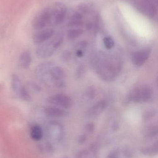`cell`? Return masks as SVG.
<instances>
[{
	"mask_svg": "<svg viewBox=\"0 0 158 158\" xmlns=\"http://www.w3.org/2000/svg\"><path fill=\"white\" fill-rule=\"evenodd\" d=\"M84 54V52L81 50H76V55L78 57H82Z\"/></svg>",
	"mask_w": 158,
	"mask_h": 158,
	"instance_id": "cell-33",
	"label": "cell"
},
{
	"mask_svg": "<svg viewBox=\"0 0 158 158\" xmlns=\"http://www.w3.org/2000/svg\"><path fill=\"white\" fill-rule=\"evenodd\" d=\"M119 128V125L118 124H117V123H114V124H113V125H112V129H113V130H114V131H117V130H118V129Z\"/></svg>",
	"mask_w": 158,
	"mask_h": 158,
	"instance_id": "cell-34",
	"label": "cell"
},
{
	"mask_svg": "<svg viewBox=\"0 0 158 158\" xmlns=\"http://www.w3.org/2000/svg\"><path fill=\"white\" fill-rule=\"evenodd\" d=\"M54 35V29L45 27L36 30L32 35V41L34 44L40 45L51 39Z\"/></svg>",
	"mask_w": 158,
	"mask_h": 158,
	"instance_id": "cell-7",
	"label": "cell"
},
{
	"mask_svg": "<svg viewBox=\"0 0 158 158\" xmlns=\"http://www.w3.org/2000/svg\"><path fill=\"white\" fill-rule=\"evenodd\" d=\"M151 51L149 49H144L133 53L132 60L134 64L137 66H141L149 58Z\"/></svg>",
	"mask_w": 158,
	"mask_h": 158,
	"instance_id": "cell-10",
	"label": "cell"
},
{
	"mask_svg": "<svg viewBox=\"0 0 158 158\" xmlns=\"http://www.w3.org/2000/svg\"><path fill=\"white\" fill-rule=\"evenodd\" d=\"M143 154L148 156H154L158 154V143L156 142L154 145L149 147L143 148L141 149Z\"/></svg>",
	"mask_w": 158,
	"mask_h": 158,
	"instance_id": "cell-17",
	"label": "cell"
},
{
	"mask_svg": "<svg viewBox=\"0 0 158 158\" xmlns=\"http://www.w3.org/2000/svg\"><path fill=\"white\" fill-rule=\"evenodd\" d=\"M42 110L46 116L55 118L64 117L67 114V112L66 110L55 106H44Z\"/></svg>",
	"mask_w": 158,
	"mask_h": 158,
	"instance_id": "cell-11",
	"label": "cell"
},
{
	"mask_svg": "<svg viewBox=\"0 0 158 158\" xmlns=\"http://www.w3.org/2000/svg\"><path fill=\"white\" fill-rule=\"evenodd\" d=\"M121 64V61L117 57H109L103 64H100V68H97L98 75L106 81H113L120 71Z\"/></svg>",
	"mask_w": 158,
	"mask_h": 158,
	"instance_id": "cell-2",
	"label": "cell"
},
{
	"mask_svg": "<svg viewBox=\"0 0 158 158\" xmlns=\"http://www.w3.org/2000/svg\"><path fill=\"white\" fill-rule=\"evenodd\" d=\"M71 58V53L68 51H65L62 55V59L64 62H68Z\"/></svg>",
	"mask_w": 158,
	"mask_h": 158,
	"instance_id": "cell-27",
	"label": "cell"
},
{
	"mask_svg": "<svg viewBox=\"0 0 158 158\" xmlns=\"http://www.w3.org/2000/svg\"><path fill=\"white\" fill-rule=\"evenodd\" d=\"M32 56L28 51L23 52L19 56L18 61L19 67L22 69H28L31 65Z\"/></svg>",
	"mask_w": 158,
	"mask_h": 158,
	"instance_id": "cell-12",
	"label": "cell"
},
{
	"mask_svg": "<svg viewBox=\"0 0 158 158\" xmlns=\"http://www.w3.org/2000/svg\"><path fill=\"white\" fill-rule=\"evenodd\" d=\"M83 15L79 13H76L72 15L70 18V21L69 22L68 26L69 27L74 28H77L82 27L83 22Z\"/></svg>",
	"mask_w": 158,
	"mask_h": 158,
	"instance_id": "cell-16",
	"label": "cell"
},
{
	"mask_svg": "<svg viewBox=\"0 0 158 158\" xmlns=\"http://www.w3.org/2000/svg\"><path fill=\"white\" fill-rule=\"evenodd\" d=\"M107 158H120V153L118 151H114L109 154Z\"/></svg>",
	"mask_w": 158,
	"mask_h": 158,
	"instance_id": "cell-31",
	"label": "cell"
},
{
	"mask_svg": "<svg viewBox=\"0 0 158 158\" xmlns=\"http://www.w3.org/2000/svg\"><path fill=\"white\" fill-rule=\"evenodd\" d=\"M90 6H89L88 5L84 4L81 5L79 8V10H80L81 12L83 13H86L89 11L90 9Z\"/></svg>",
	"mask_w": 158,
	"mask_h": 158,
	"instance_id": "cell-30",
	"label": "cell"
},
{
	"mask_svg": "<svg viewBox=\"0 0 158 158\" xmlns=\"http://www.w3.org/2000/svg\"><path fill=\"white\" fill-rule=\"evenodd\" d=\"M19 98L24 100V101H27V102H30L32 100V97L31 96L28 90L25 86H24L22 91H21Z\"/></svg>",
	"mask_w": 158,
	"mask_h": 158,
	"instance_id": "cell-21",
	"label": "cell"
},
{
	"mask_svg": "<svg viewBox=\"0 0 158 158\" xmlns=\"http://www.w3.org/2000/svg\"><path fill=\"white\" fill-rule=\"evenodd\" d=\"M136 6L142 14L149 17H154L157 15L156 6L150 0H138Z\"/></svg>",
	"mask_w": 158,
	"mask_h": 158,
	"instance_id": "cell-8",
	"label": "cell"
},
{
	"mask_svg": "<svg viewBox=\"0 0 158 158\" xmlns=\"http://www.w3.org/2000/svg\"><path fill=\"white\" fill-rule=\"evenodd\" d=\"M86 97L90 99H93L96 96V89L93 86H90L87 88L85 92Z\"/></svg>",
	"mask_w": 158,
	"mask_h": 158,
	"instance_id": "cell-23",
	"label": "cell"
},
{
	"mask_svg": "<svg viewBox=\"0 0 158 158\" xmlns=\"http://www.w3.org/2000/svg\"><path fill=\"white\" fill-rule=\"evenodd\" d=\"M31 138L35 141H39L42 138L43 132L41 127L38 124L32 125L30 130Z\"/></svg>",
	"mask_w": 158,
	"mask_h": 158,
	"instance_id": "cell-15",
	"label": "cell"
},
{
	"mask_svg": "<svg viewBox=\"0 0 158 158\" xmlns=\"http://www.w3.org/2000/svg\"><path fill=\"white\" fill-rule=\"evenodd\" d=\"M28 84L29 86L35 91H37V92H41V91L42 89L41 86L36 83L30 81Z\"/></svg>",
	"mask_w": 158,
	"mask_h": 158,
	"instance_id": "cell-28",
	"label": "cell"
},
{
	"mask_svg": "<svg viewBox=\"0 0 158 158\" xmlns=\"http://www.w3.org/2000/svg\"><path fill=\"white\" fill-rule=\"evenodd\" d=\"M67 158V157H65V158Z\"/></svg>",
	"mask_w": 158,
	"mask_h": 158,
	"instance_id": "cell-35",
	"label": "cell"
},
{
	"mask_svg": "<svg viewBox=\"0 0 158 158\" xmlns=\"http://www.w3.org/2000/svg\"><path fill=\"white\" fill-rule=\"evenodd\" d=\"M83 30L80 28L71 29L68 31V39L70 40H73L81 36L83 34Z\"/></svg>",
	"mask_w": 158,
	"mask_h": 158,
	"instance_id": "cell-18",
	"label": "cell"
},
{
	"mask_svg": "<svg viewBox=\"0 0 158 158\" xmlns=\"http://www.w3.org/2000/svg\"><path fill=\"white\" fill-rule=\"evenodd\" d=\"M95 125L94 124L92 123H87L85 126V130L87 132L92 133L94 131Z\"/></svg>",
	"mask_w": 158,
	"mask_h": 158,
	"instance_id": "cell-29",
	"label": "cell"
},
{
	"mask_svg": "<svg viewBox=\"0 0 158 158\" xmlns=\"http://www.w3.org/2000/svg\"><path fill=\"white\" fill-rule=\"evenodd\" d=\"M156 110L153 109L147 110L143 113V119L144 122L150 120L152 118L155 116L156 114Z\"/></svg>",
	"mask_w": 158,
	"mask_h": 158,
	"instance_id": "cell-20",
	"label": "cell"
},
{
	"mask_svg": "<svg viewBox=\"0 0 158 158\" xmlns=\"http://www.w3.org/2000/svg\"><path fill=\"white\" fill-rule=\"evenodd\" d=\"M76 158H90L89 151L86 150H81L76 155Z\"/></svg>",
	"mask_w": 158,
	"mask_h": 158,
	"instance_id": "cell-26",
	"label": "cell"
},
{
	"mask_svg": "<svg viewBox=\"0 0 158 158\" xmlns=\"http://www.w3.org/2000/svg\"><path fill=\"white\" fill-rule=\"evenodd\" d=\"M47 132L50 137L53 139L60 140L63 135V129L61 124L57 122H51L47 127Z\"/></svg>",
	"mask_w": 158,
	"mask_h": 158,
	"instance_id": "cell-9",
	"label": "cell"
},
{
	"mask_svg": "<svg viewBox=\"0 0 158 158\" xmlns=\"http://www.w3.org/2000/svg\"><path fill=\"white\" fill-rule=\"evenodd\" d=\"M88 43L85 40L79 42L76 45V50H81L84 52L87 46Z\"/></svg>",
	"mask_w": 158,
	"mask_h": 158,
	"instance_id": "cell-24",
	"label": "cell"
},
{
	"mask_svg": "<svg viewBox=\"0 0 158 158\" xmlns=\"http://www.w3.org/2000/svg\"><path fill=\"white\" fill-rule=\"evenodd\" d=\"M104 43L105 47L108 50L112 49L115 45L114 40L110 37H105L104 39Z\"/></svg>",
	"mask_w": 158,
	"mask_h": 158,
	"instance_id": "cell-22",
	"label": "cell"
},
{
	"mask_svg": "<svg viewBox=\"0 0 158 158\" xmlns=\"http://www.w3.org/2000/svg\"><path fill=\"white\" fill-rule=\"evenodd\" d=\"M64 40L61 33L55 34L45 42L38 45L35 51L36 56L40 59H45L52 56L60 47Z\"/></svg>",
	"mask_w": 158,
	"mask_h": 158,
	"instance_id": "cell-1",
	"label": "cell"
},
{
	"mask_svg": "<svg viewBox=\"0 0 158 158\" xmlns=\"http://www.w3.org/2000/svg\"><path fill=\"white\" fill-rule=\"evenodd\" d=\"M106 106V103L105 101L104 100H100L88 110L87 115L91 117L98 116L105 110Z\"/></svg>",
	"mask_w": 158,
	"mask_h": 158,
	"instance_id": "cell-14",
	"label": "cell"
},
{
	"mask_svg": "<svg viewBox=\"0 0 158 158\" xmlns=\"http://www.w3.org/2000/svg\"><path fill=\"white\" fill-rule=\"evenodd\" d=\"M11 86L16 96L19 98L24 85L22 84L19 77L16 74H13L11 75Z\"/></svg>",
	"mask_w": 158,
	"mask_h": 158,
	"instance_id": "cell-13",
	"label": "cell"
},
{
	"mask_svg": "<svg viewBox=\"0 0 158 158\" xmlns=\"http://www.w3.org/2000/svg\"><path fill=\"white\" fill-rule=\"evenodd\" d=\"M47 102L55 106L69 109L72 106V100L70 97L64 94H58L49 97Z\"/></svg>",
	"mask_w": 158,
	"mask_h": 158,
	"instance_id": "cell-6",
	"label": "cell"
},
{
	"mask_svg": "<svg viewBox=\"0 0 158 158\" xmlns=\"http://www.w3.org/2000/svg\"><path fill=\"white\" fill-rule=\"evenodd\" d=\"M152 89L147 85L136 87L131 92L128 96V101L135 103H144L149 101L152 97Z\"/></svg>",
	"mask_w": 158,
	"mask_h": 158,
	"instance_id": "cell-4",
	"label": "cell"
},
{
	"mask_svg": "<svg viewBox=\"0 0 158 158\" xmlns=\"http://www.w3.org/2000/svg\"><path fill=\"white\" fill-rule=\"evenodd\" d=\"M85 67L83 65H81L78 67L76 72V77L77 79L81 78L83 76L85 72Z\"/></svg>",
	"mask_w": 158,
	"mask_h": 158,
	"instance_id": "cell-25",
	"label": "cell"
},
{
	"mask_svg": "<svg viewBox=\"0 0 158 158\" xmlns=\"http://www.w3.org/2000/svg\"><path fill=\"white\" fill-rule=\"evenodd\" d=\"M146 135L148 137H155L157 135L158 128L157 126L151 125L147 127L145 130Z\"/></svg>",
	"mask_w": 158,
	"mask_h": 158,
	"instance_id": "cell-19",
	"label": "cell"
},
{
	"mask_svg": "<svg viewBox=\"0 0 158 158\" xmlns=\"http://www.w3.org/2000/svg\"><path fill=\"white\" fill-rule=\"evenodd\" d=\"M50 26H57L64 21L67 13L66 6L61 2H56L49 6Z\"/></svg>",
	"mask_w": 158,
	"mask_h": 158,
	"instance_id": "cell-3",
	"label": "cell"
},
{
	"mask_svg": "<svg viewBox=\"0 0 158 158\" xmlns=\"http://www.w3.org/2000/svg\"><path fill=\"white\" fill-rule=\"evenodd\" d=\"M86 139H87V137L86 135H81L79 138V143L80 144L83 143L86 141Z\"/></svg>",
	"mask_w": 158,
	"mask_h": 158,
	"instance_id": "cell-32",
	"label": "cell"
},
{
	"mask_svg": "<svg viewBox=\"0 0 158 158\" xmlns=\"http://www.w3.org/2000/svg\"><path fill=\"white\" fill-rule=\"evenodd\" d=\"M50 15L49 7L45 8L32 19V26L36 30L41 29L50 25Z\"/></svg>",
	"mask_w": 158,
	"mask_h": 158,
	"instance_id": "cell-5",
	"label": "cell"
}]
</instances>
